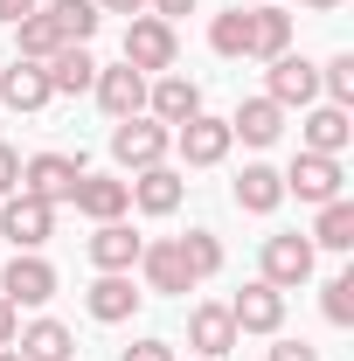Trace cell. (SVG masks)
Listing matches in <instances>:
<instances>
[{"instance_id": "24", "label": "cell", "mask_w": 354, "mask_h": 361, "mask_svg": "<svg viewBox=\"0 0 354 361\" xmlns=\"http://www.w3.org/2000/svg\"><path fill=\"white\" fill-rule=\"evenodd\" d=\"M292 49V14L271 0V7H250V49L243 56H257V63H271V56H285Z\"/></svg>"}, {"instance_id": "26", "label": "cell", "mask_w": 354, "mask_h": 361, "mask_svg": "<svg viewBox=\"0 0 354 361\" xmlns=\"http://www.w3.org/2000/svg\"><path fill=\"white\" fill-rule=\"evenodd\" d=\"M312 250H354V202H319V223H312Z\"/></svg>"}, {"instance_id": "23", "label": "cell", "mask_w": 354, "mask_h": 361, "mask_svg": "<svg viewBox=\"0 0 354 361\" xmlns=\"http://www.w3.org/2000/svg\"><path fill=\"white\" fill-rule=\"evenodd\" d=\"M42 70H49V90H56V97H77V90L97 84V63H90V49H84V42H63V49L42 63Z\"/></svg>"}, {"instance_id": "18", "label": "cell", "mask_w": 354, "mask_h": 361, "mask_svg": "<svg viewBox=\"0 0 354 361\" xmlns=\"http://www.w3.org/2000/svg\"><path fill=\"white\" fill-rule=\"evenodd\" d=\"M49 97H56V90H49V70H42V63L14 56V63L0 70V104H7V111H42Z\"/></svg>"}, {"instance_id": "42", "label": "cell", "mask_w": 354, "mask_h": 361, "mask_svg": "<svg viewBox=\"0 0 354 361\" xmlns=\"http://www.w3.org/2000/svg\"><path fill=\"white\" fill-rule=\"evenodd\" d=\"M250 7H271V0H250Z\"/></svg>"}, {"instance_id": "5", "label": "cell", "mask_w": 354, "mask_h": 361, "mask_svg": "<svg viewBox=\"0 0 354 361\" xmlns=\"http://www.w3.org/2000/svg\"><path fill=\"white\" fill-rule=\"evenodd\" d=\"M202 111V84L195 77H181V70H160V77H146V118H160L167 133L188 126Z\"/></svg>"}, {"instance_id": "41", "label": "cell", "mask_w": 354, "mask_h": 361, "mask_svg": "<svg viewBox=\"0 0 354 361\" xmlns=\"http://www.w3.org/2000/svg\"><path fill=\"white\" fill-rule=\"evenodd\" d=\"M0 361H21V355H14V348H0Z\"/></svg>"}, {"instance_id": "17", "label": "cell", "mask_w": 354, "mask_h": 361, "mask_svg": "<svg viewBox=\"0 0 354 361\" xmlns=\"http://www.w3.org/2000/svg\"><path fill=\"white\" fill-rule=\"evenodd\" d=\"M236 341H243V334H236L229 306H216V299H209V306H195V313H188V348H195L202 361H222Z\"/></svg>"}, {"instance_id": "3", "label": "cell", "mask_w": 354, "mask_h": 361, "mask_svg": "<svg viewBox=\"0 0 354 361\" xmlns=\"http://www.w3.org/2000/svg\"><path fill=\"white\" fill-rule=\"evenodd\" d=\"M77 180H84V153H35V160H21V195H35L49 209L70 202Z\"/></svg>"}, {"instance_id": "38", "label": "cell", "mask_w": 354, "mask_h": 361, "mask_svg": "<svg viewBox=\"0 0 354 361\" xmlns=\"http://www.w3.org/2000/svg\"><path fill=\"white\" fill-rule=\"evenodd\" d=\"M146 7H153L160 21H174V14H195V0H146Z\"/></svg>"}, {"instance_id": "9", "label": "cell", "mask_w": 354, "mask_h": 361, "mask_svg": "<svg viewBox=\"0 0 354 361\" xmlns=\"http://www.w3.org/2000/svg\"><path fill=\"white\" fill-rule=\"evenodd\" d=\"M139 299H146V292L133 285V271H97V278H90V292H84V313L104 319V326H118V319L139 313Z\"/></svg>"}, {"instance_id": "20", "label": "cell", "mask_w": 354, "mask_h": 361, "mask_svg": "<svg viewBox=\"0 0 354 361\" xmlns=\"http://www.w3.org/2000/svg\"><path fill=\"white\" fill-rule=\"evenodd\" d=\"M299 153H326V160H341L348 153V139H354V118L341 111V104H319V111H306V126H299Z\"/></svg>"}, {"instance_id": "10", "label": "cell", "mask_w": 354, "mask_h": 361, "mask_svg": "<svg viewBox=\"0 0 354 361\" xmlns=\"http://www.w3.org/2000/svg\"><path fill=\"white\" fill-rule=\"evenodd\" d=\"M229 319H236V334H278V326H285V292L264 285V278H250V285L229 299Z\"/></svg>"}, {"instance_id": "34", "label": "cell", "mask_w": 354, "mask_h": 361, "mask_svg": "<svg viewBox=\"0 0 354 361\" xmlns=\"http://www.w3.org/2000/svg\"><path fill=\"white\" fill-rule=\"evenodd\" d=\"M118 361H174V348H167V341H133Z\"/></svg>"}, {"instance_id": "6", "label": "cell", "mask_w": 354, "mask_h": 361, "mask_svg": "<svg viewBox=\"0 0 354 361\" xmlns=\"http://www.w3.org/2000/svg\"><path fill=\"white\" fill-rule=\"evenodd\" d=\"M312 236H299V229H285V236H264V285H278V292H299L312 278Z\"/></svg>"}, {"instance_id": "7", "label": "cell", "mask_w": 354, "mask_h": 361, "mask_svg": "<svg viewBox=\"0 0 354 361\" xmlns=\"http://www.w3.org/2000/svg\"><path fill=\"white\" fill-rule=\"evenodd\" d=\"M0 299H14V306H49V299H56V264L35 257V250H14L7 271H0Z\"/></svg>"}, {"instance_id": "12", "label": "cell", "mask_w": 354, "mask_h": 361, "mask_svg": "<svg viewBox=\"0 0 354 361\" xmlns=\"http://www.w3.org/2000/svg\"><path fill=\"white\" fill-rule=\"evenodd\" d=\"M341 188H348V174H341V160H326V153H299L292 160V174H285V195H299V202H341Z\"/></svg>"}, {"instance_id": "21", "label": "cell", "mask_w": 354, "mask_h": 361, "mask_svg": "<svg viewBox=\"0 0 354 361\" xmlns=\"http://www.w3.org/2000/svg\"><path fill=\"white\" fill-rule=\"evenodd\" d=\"M14 355L21 361H70L77 355V334H70L63 319H28V326L14 334Z\"/></svg>"}, {"instance_id": "19", "label": "cell", "mask_w": 354, "mask_h": 361, "mask_svg": "<svg viewBox=\"0 0 354 361\" xmlns=\"http://www.w3.org/2000/svg\"><path fill=\"white\" fill-rule=\"evenodd\" d=\"M139 250H146V236H133V223H126V216L90 229V264H97V271H133Z\"/></svg>"}, {"instance_id": "33", "label": "cell", "mask_w": 354, "mask_h": 361, "mask_svg": "<svg viewBox=\"0 0 354 361\" xmlns=\"http://www.w3.org/2000/svg\"><path fill=\"white\" fill-rule=\"evenodd\" d=\"M14 188H21V153L0 139V195H14Z\"/></svg>"}, {"instance_id": "31", "label": "cell", "mask_w": 354, "mask_h": 361, "mask_svg": "<svg viewBox=\"0 0 354 361\" xmlns=\"http://www.w3.org/2000/svg\"><path fill=\"white\" fill-rule=\"evenodd\" d=\"M319 90H326V104H341V111L354 104V56L348 49H341L334 63H319Z\"/></svg>"}, {"instance_id": "15", "label": "cell", "mask_w": 354, "mask_h": 361, "mask_svg": "<svg viewBox=\"0 0 354 361\" xmlns=\"http://www.w3.org/2000/svg\"><path fill=\"white\" fill-rule=\"evenodd\" d=\"M97 104H104V111H111V126H118V118H133V111H146V77H139L133 63H111V70H104V63H97Z\"/></svg>"}, {"instance_id": "28", "label": "cell", "mask_w": 354, "mask_h": 361, "mask_svg": "<svg viewBox=\"0 0 354 361\" xmlns=\"http://www.w3.org/2000/svg\"><path fill=\"white\" fill-rule=\"evenodd\" d=\"M209 49H216V56H229V63L250 49V7H243V0H236L229 14H209Z\"/></svg>"}, {"instance_id": "14", "label": "cell", "mask_w": 354, "mask_h": 361, "mask_svg": "<svg viewBox=\"0 0 354 361\" xmlns=\"http://www.w3.org/2000/svg\"><path fill=\"white\" fill-rule=\"evenodd\" d=\"M70 202H77V216H90V223H118V216L133 209V180H118V174H84Z\"/></svg>"}, {"instance_id": "16", "label": "cell", "mask_w": 354, "mask_h": 361, "mask_svg": "<svg viewBox=\"0 0 354 361\" xmlns=\"http://www.w3.org/2000/svg\"><path fill=\"white\" fill-rule=\"evenodd\" d=\"M139 271H146V292H195V271H188L174 236H153L139 250Z\"/></svg>"}, {"instance_id": "35", "label": "cell", "mask_w": 354, "mask_h": 361, "mask_svg": "<svg viewBox=\"0 0 354 361\" xmlns=\"http://www.w3.org/2000/svg\"><path fill=\"white\" fill-rule=\"evenodd\" d=\"M14 334H21V306L0 299V348H14Z\"/></svg>"}, {"instance_id": "2", "label": "cell", "mask_w": 354, "mask_h": 361, "mask_svg": "<svg viewBox=\"0 0 354 361\" xmlns=\"http://www.w3.org/2000/svg\"><path fill=\"white\" fill-rule=\"evenodd\" d=\"M174 56H181L174 21H160V14H133V21H126V63H133L139 77H160V70H174Z\"/></svg>"}, {"instance_id": "29", "label": "cell", "mask_w": 354, "mask_h": 361, "mask_svg": "<svg viewBox=\"0 0 354 361\" xmlns=\"http://www.w3.org/2000/svg\"><path fill=\"white\" fill-rule=\"evenodd\" d=\"M63 49V35H56V21H49L42 7L28 14V21H14V56H28V63H49Z\"/></svg>"}, {"instance_id": "1", "label": "cell", "mask_w": 354, "mask_h": 361, "mask_svg": "<svg viewBox=\"0 0 354 361\" xmlns=\"http://www.w3.org/2000/svg\"><path fill=\"white\" fill-rule=\"evenodd\" d=\"M167 153H174V133H167L160 118H146V111H133V118L111 126V160L133 167V174H139V167H160Z\"/></svg>"}, {"instance_id": "32", "label": "cell", "mask_w": 354, "mask_h": 361, "mask_svg": "<svg viewBox=\"0 0 354 361\" xmlns=\"http://www.w3.org/2000/svg\"><path fill=\"white\" fill-rule=\"evenodd\" d=\"M319 292H326V299H319V306H326V319H334V326H354V271L326 278Z\"/></svg>"}, {"instance_id": "27", "label": "cell", "mask_w": 354, "mask_h": 361, "mask_svg": "<svg viewBox=\"0 0 354 361\" xmlns=\"http://www.w3.org/2000/svg\"><path fill=\"white\" fill-rule=\"evenodd\" d=\"M42 14L56 21V35H63V42H90V35H97V21H104V14H97V0H49Z\"/></svg>"}, {"instance_id": "37", "label": "cell", "mask_w": 354, "mask_h": 361, "mask_svg": "<svg viewBox=\"0 0 354 361\" xmlns=\"http://www.w3.org/2000/svg\"><path fill=\"white\" fill-rule=\"evenodd\" d=\"M35 7H42V0H0V21H7V28H14V21H28V14H35Z\"/></svg>"}, {"instance_id": "39", "label": "cell", "mask_w": 354, "mask_h": 361, "mask_svg": "<svg viewBox=\"0 0 354 361\" xmlns=\"http://www.w3.org/2000/svg\"><path fill=\"white\" fill-rule=\"evenodd\" d=\"M146 0H97V14H139Z\"/></svg>"}, {"instance_id": "40", "label": "cell", "mask_w": 354, "mask_h": 361, "mask_svg": "<svg viewBox=\"0 0 354 361\" xmlns=\"http://www.w3.org/2000/svg\"><path fill=\"white\" fill-rule=\"evenodd\" d=\"M306 7H312V14H334V7H341V0H306Z\"/></svg>"}, {"instance_id": "36", "label": "cell", "mask_w": 354, "mask_h": 361, "mask_svg": "<svg viewBox=\"0 0 354 361\" xmlns=\"http://www.w3.org/2000/svg\"><path fill=\"white\" fill-rule=\"evenodd\" d=\"M271 361H319V355H312L306 341H278V348H271Z\"/></svg>"}, {"instance_id": "30", "label": "cell", "mask_w": 354, "mask_h": 361, "mask_svg": "<svg viewBox=\"0 0 354 361\" xmlns=\"http://www.w3.org/2000/svg\"><path fill=\"white\" fill-rule=\"evenodd\" d=\"M174 243H181V257H188V271H195V285L222 271V236L216 229H188V236H174Z\"/></svg>"}, {"instance_id": "4", "label": "cell", "mask_w": 354, "mask_h": 361, "mask_svg": "<svg viewBox=\"0 0 354 361\" xmlns=\"http://www.w3.org/2000/svg\"><path fill=\"white\" fill-rule=\"evenodd\" d=\"M49 229H56V209L49 202H35V195H0V236L14 243V250H42L49 243Z\"/></svg>"}, {"instance_id": "13", "label": "cell", "mask_w": 354, "mask_h": 361, "mask_svg": "<svg viewBox=\"0 0 354 361\" xmlns=\"http://www.w3.org/2000/svg\"><path fill=\"white\" fill-rule=\"evenodd\" d=\"M181 202H188V180H181V167H139L133 174V209L139 216H174Z\"/></svg>"}, {"instance_id": "11", "label": "cell", "mask_w": 354, "mask_h": 361, "mask_svg": "<svg viewBox=\"0 0 354 361\" xmlns=\"http://www.w3.org/2000/svg\"><path fill=\"white\" fill-rule=\"evenodd\" d=\"M264 97L278 104V111H292V104H312L319 97V63H306V56H271V84H264Z\"/></svg>"}, {"instance_id": "43", "label": "cell", "mask_w": 354, "mask_h": 361, "mask_svg": "<svg viewBox=\"0 0 354 361\" xmlns=\"http://www.w3.org/2000/svg\"><path fill=\"white\" fill-rule=\"evenodd\" d=\"M195 361H202V355H195Z\"/></svg>"}, {"instance_id": "8", "label": "cell", "mask_w": 354, "mask_h": 361, "mask_svg": "<svg viewBox=\"0 0 354 361\" xmlns=\"http://www.w3.org/2000/svg\"><path fill=\"white\" fill-rule=\"evenodd\" d=\"M229 118H209V111H195L188 126H174V153L188 160V167H222L229 160Z\"/></svg>"}, {"instance_id": "22", "label": "cell", "mask_w": 354, "mask_h": 361, "mask_svg": "<svg viewBox=\"0 0 354 361\" xmlns=\"http://www.w3.org/2000/svg\"><path fill=\"white\" fill-rule=\"evenodd\" d=\"M229 195H236V209H243V216H271V209L285 202V174H278V167H264V160H250V167L236 174V188H229Z\"/></svg>"}, {"instance_id": "25", "label": "cell", "mask_w": 354, "mask_h": 361, "mask_svg": "<svg viewBox=\"0 0 354 361\" xmlns=\"http://www.w3.org/2000/svg\"><path fill=\"white\" fill-rule=\"evenodd\" d=\"M278 133H285V111L271 97H243L236 118H229V139H243V146H271Z\"/></svg>"}]
</instances>
